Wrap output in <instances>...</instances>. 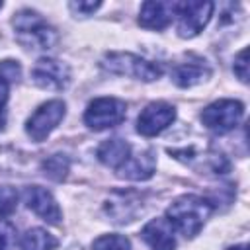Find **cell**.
<instances>
[{
  "instance_id": "obj_1",
  "label": "cell",
  "mask_w": 250,
  "mask_h": 250,
  "mask_svg": "<svg viewBox=\"0 0 250 250\" xmlns=\"http://www.w3.org/2000/svg\"><path fill=\"white\" fill-rule=\"evenodd\" d=\"M213 207L207 199L199 195H182L166 211V221L172 225L174 232L186 238H193L209 219Z\"/></svg>"
},
{
  "instance_id": "obj_2",
  "label": "cell",
  "mask_w": 250,
  "mask_h": 250,
  "mask_svg": "<svg viewBox=\"0 0 250 250\" xmlns=\"http://www.w3.org/2000/svg\"><path fill=\"white\" fill-rule=\"evenodd\" d=\"M14 27L18 33V39L25 47L33 49H51L57 43V33L51 25L45 23V20L33 12V10H21L14 18Z\"/></svg>"
},
{
  "instance_id": "obj_3",
  "label": "cell",
  "mask_w": 250,
  "mask_h": 250,
  "mask_svg": "<svg viewBox=\"0 0 250 250\" xmlns=\"http://www.w3.org/2000/svg\"><path fill=\"white\" fill-rule=\"evenodd\" d=\"M109 72L135 76L145 82H152L162 74V66L131 53H109L102 62Z\"/></svg>"
},
{
  "instance_id": "obj_4",
  "label": "cell",
  "mask_w": 250,
  "mask_h": 250,
  "mask_svg": "<svg viewBox=\"0 0 250 250\" xmlns=\"http://www.w3.org/2000/svg\"><path fill=\"white\" fill-rule=\"evenodd\" d=\"M127 105L117 98H98L90 102L84 113V123L94 131H104L119 125L125 119Z\"/></svg>"
},
{
  "instance_id": "obj_5",
  "label": "cell",
  "mask_w": 250,
  "mask_h": 250,
  "mask_svg": "<svg viewBox=\"0 0 250 250\" xmlns=\"http://www.w3.org/2000/svg\"><path fill=\"white\" fill-rule=\"evenodd\" d=\"M244 113V105L236 100H219L209 104L203 111H201V121L207 129H211L213 133H229L230 129H234L238 125V121L242 119Z\"/></svg>"
},
{
  "instance_id": "obj_6",
  "label": "cell",
  "mask_w": 250,
  "mask_h": 250,
  "mask_svg": "<svg viewBox=\"0 0 250 250\" xmlns=\"http://www.w3.org/2000/svg\"><path fill=\"white\" fill-rule=\"evenodd\" d=\"M213 8H215L213 2H201V0L176 2V14L174 16H178L180 37H195L209 23Z\"/></svg>"
},
{
  "instance_id": "obj_7",
  "label": "cell",
  "mask_w": 250,
  "mask_h": 250,
  "mask_svg": "<svg viewBox=\"0 0 250 250\" xmlns=\"http://www.w3.org/2000/svg\"><path fill=\"white\" fill-rule=\"evenodd\" d=\"M64 111H66V105L64 102L61 100H51V102H45L41 104L33 113L31 117L27 119L25 123V133L33 139V141H45L51 131L62 121L64 117Z\"/></svg>"
},
{
  "instance_id": "obj_8",
  "label": "cell",
  "mask_w": 250,
  "mask_h": 250,
  "mask_svg": "<svg viewBox=\"0 0 250 250\" xmlns=\"http://www.w3.org/2000/svg\"><path fill=\"white\" fill-rule=\"evenodd\" d=\"M31 78L43 90L61 92L70 82V70H68V66L64 62H61L57 59L43 57V59H39L35 62V66L31 70Z\"/></svg>"
},
{
  "instance_id": "obj_9",
  "label": "cell",
  "mask_w": 250,
  "mask_h": 250,
  "mask_svg": "<svg viewBox=\"0 0 250 250\" xmlns=\"http://www.w3.org/2000/svg\"><path fill=\"white\" fill-rule=\"evenodd\" d=\"M176 119V109L166 102H152L148 104L139 119H137V131L143 137H156L162 133L172 121Z\"/></svg>"
},
{
  "instance_id": "obj_10",
  "label": "cell",
  "mask_w": 250,
  "mask_h": 250,
  "mask_svg": "<svg viewBox=\"0 0 250 250\" xmlns=\"http://www.w3.org/2000/svg\"><path fill=\"white\" fill-rule=\"evenodd\" d=\"M23 201L25 205L35 213L39 215L43 221L51 223V225H57L61 221V209L55 201V197L51 195V191H47L45 188H39V186H29L25 188L23 191Z\"/></svg>"
},
{
  "instance_id": "obj_11",
  "label": "cell",
  "mask_w": 250,
  "mask_h": 250,
  "mask_svg": "<svg viewBox=\"0 0 250 250\" xmlns=\"http://www.w3.org/2000/svg\"><path fill=\"white\" fill-rule=\"evenodd\" d=\"M141 236L152 250H174L176 248L174 229L166 221V217L152 219L150 223H146L141 230Z\"/></svg>"
},
{
  "instance_id": "obj_12",
  "label": "cell",
  "mask_w": 250,
  "mask_h": 250,
  "mask_svg": "<svg viewBox=\"0 0 250 250\" xmlns=\"http://www.w3.org/2000/svg\"><path fill=\"white\" fill-rule=\"evenodd\" d=\"M176 14V2H145L139 23L146 29H164Z\"/></svg>"
},
{
  "instance_id": "obj_13",
  "label": "cell",
  "mask_w": 250,
  "mask_h": 250,
  "mask_svg": "<svg viewBox=\"0 0 250 250\" xmlns=\"http://www.w3.org/2000/svg\"><path fill=\"white\" fill-rule=\"evenodd\" d=\"M154 168H156V160H154L152 150H145L135 156H129L117 168V174H119V178L139 182V180H148L154 174Z\"/></svg>"
},
{
  "instance_id": "obj_14",
  "label": "cell",
  "mask_w": 250,
  "mask_h": 250,
  "mask_svg": "<svg viewBox=\"0 0 250 250\" xmlns=\"http://www.w3.org/2000/svg\"><path fill=\"white\" fill-rule=\"evenodd\" d=\"M209 74H211V70L205 64V61L197 59V61H186V62L176 64L172 70V80L180 88H191V86L203 82Z\"/></svg>"
},
{
  "instance_id": "obj_15",
  "label": "cell",
  "mask_w": 250,
  "mask_h": 250,
  "mask_svg": "<svg viewBox=\"0 0 250 250\" xmlns=\"http://www.w3.org/2000/svg\"><path fill=\"white\" fill-rule=\"evenodd\" d=\"M98 158L102 164L109 168H119L129 156H131V146L123 139H107L98 146Z\"/></svg>"
},
{
  "instance_id": "obj_16",
  "label": "cell",
  "mask_w": 250,
  "mask_h": 250,
  "mask_svg": "<svg viewBox=\"0 0 250 250\" xmlns=\"http://www.w3.org/2000/svg\"><path fill=\"white\" fill-rule=\"evenodd\" d=\"M57 238L47 232L45 229L33 227L29 230H25L20 238V248L21 250H55L57 248Z\"/></svg>"
},
{
  "instance_id": "obj_17",
  "label": "cell",
  "mask_w": 250,
  "mask_h": 250,
  "mask_svg": "<svg viewBox=\"0 0 250 250\" xmlns=\"http://www.w3.org/2000/svg\"><path fill=\"white\" fill-rule=\"evenodd\" d=\"M43 170L51 180H62L68 172V158L64 154H53L43 162Z\"/></svg>"
},
{
  "instance_id": "obj_18",
  "label": "cell",
  "mask_w": 250,
  "mask_h": 250,
  "mask_svg": "<svg viewBox=\"0 0 250 250\" xmlns=\"http://www.w3.org/2000/svg\"><path fill=\"white\" fill-rule=\"evenodd\" d=\"M92 250H131V244L121 234H104L94 240Z\"/></svg>"
},
{
  "instance_id": "obj_19",
  "label": "cell",
  "mask_w": 250,
  "mask_h": 250,
  "mask_svg": "<svg viewBox=\"0 0 250 250\" xmlns=\"http://www.w3.org/2000/svg\"><path fill=\"white\" fill-rule=\"evenodd\" d=\"M18 207V191L12 186H0V217H8Z\"/></svg>"
},
{
  "instance_id": "obj_20",
  "label": "cell",
  "mask_w": 250,
  "mask_h": 250,
  "mask_svg": "<svg viewBox=\"0 0 250 250\" xmlns=\"http://www.w3.org/2000/svg\"><path fill=\"white\" fill-rule=\"evenodd\" d=\"M16 242V229L8 221H0V250H10Z\"/></svg>"
},
{
  "instance_id": "obj_21",
  "label": "cell",
  "mask_w": 250,
  "mask_h": 250,
  "mask_svg": "<svg viewBox=\"0 0 250 250\" xmlns=\"http://www.w3.org/2000/svg\"><path fill=\"white\" fill-rule=\"evenodd\" d=\"M234 74L242 82H248V49H242L234 59Z\"/></svg>"
},
{
  "instance_id": "obj_22",
  "label": "cell",
  "mask_w": 250,
  "mask_h": 250,
  "mask_svg": "<svg viewBox=\"0 0 250 250\" xmlns=\"http://www.w3.org/2000/svg\"><path fill=\"white\" fill-rule=\"evenodd\" d=\"M0 74L6 80H18L20 78V64L14 61H4V62H0Z\"/></svg>"
},
{
  "instance_id": "obj_23",
  "label": "cell",
  "mask_w": 250,
  "mask_h": 250,
  "mask_svg": "<svg viewBox=\"0 0 250 250\" xmlns=\"http://www.w3.org/2000/svg\"><path fill=\"white\" fill-rule=\"evenodd\" d=\"M100 6H102V2H70V10L80 16H88V14L96 12Z\"/></svg>"
},
{
  "instance_id": "obj_24",
  "label": "cell",
  "mask_w": 250,
  "mask_h": 250,
  "mask_svg": "<svg viewBox=\"0 0 250 250\" xmlns=\"http://www.w3.org/2000/svg\"><path fill=\"white\" fill-rule=\"evenodd\" d=\"M8 94H10V88H8V80L0 74V111L4 109L6 102H8Z\"/></svg>"
},
{
  "instance_id": "obj_25",
  "label": "cell",
  "mask_w": 250,
  "mask_h": 250,
  "mask_svg": "<svg viewBox=\"0 0 250 250\" xmlns=\"http://www.w3.org/2000/svg\"><path fill=\"white\" fill-rule=\"evenodd\" d=\"M229 250H248V246L246 244H238V246H230Z\"/></svg>"
},
{
  "instance_id": "obj_26",
  "label": "cell",
  "mask_w": 250,
  "mask_h": 250,
  "mask_svg": "<svg viewBox=\"0 0 250 250\" xmlns=\"http://www.w3.org/2000/svg\"><path fill=\"white\" fill-rule=\"evenodd\" d=\"M2 129H4V117L0 115V131H2Z\"/></svg>"
},
{
  "instance_id": "obj_27",
  "label": "cell",
  "mask_w": 250,
  "mask_h": 250,
  "mask_svg": "<svg viewBox=\"0 0 250 250\" xmlns=\"http://www.w3.org/2000/svg\"><path fill=\"white\" fill-rule=\"evenodd\" d=\"M0 8H2V2H0Z\"/></svg>"
}]
</instances>
